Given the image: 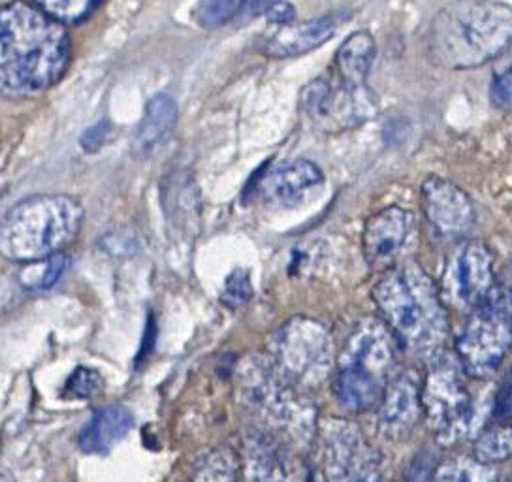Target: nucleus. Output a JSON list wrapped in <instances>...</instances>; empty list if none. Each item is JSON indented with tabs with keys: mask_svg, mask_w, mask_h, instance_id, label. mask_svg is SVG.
I'll return each mask as SVG.
<instances>
[{
	"mask_svg": "<svg viewBox=\"0 0 512 482\" xmlns=\"http://www.w3.org/2000/svg\"><path fill=\"white\" fill-rule=\"evenodd\" d=\"M63 25L36 4L12 2L0 12V89L6 97L31 98L61 80L70 63Z\"/></svg>",
	"mask_w": 512,
	"mask_h": 482,
	"instance_id": "nucleus-1",
	"label": "nucleus"
},
{
	"mask_svg": "<svg viewBox=\"0 0 512 482\" xmlns=\"http://www.w3.org/2000/svg\"><path fill=\"white\" fill-rule=\"evenodd\" d=\"M381 321L403 349L422 358H437L447 341V311L441 292L415 262L386 270L373 287Z\"/></svg>",
	"mask_w": 512,
	"mask_h": 482,
	"instance_id": "nucleus-2",
	"label": "nucleus"
},
{
	"mask_svg": "<svg viewBox=\"0 0 512 482\" xmlns=\"http://www.w3.org/2000/svg\"><path fill=\"white\" fill-rule=\"evenodd\" d=\"M83 206L66 194L31 196L8 209L0 225V253L16 262H40L78 238Z\"/></svg>",
	"mask_w": 512,
	"mask_h": 482,
	"instance_id": "nucleus-3",
	"label": "nucleus"
},
{
	"mask_svg": "<svg viewBox=\"0 0 512 482\" xmlns=\"http://www.w3.org/2000/svg\"><path fill=\"white\" fill-rule=\"evenodd\" d=\"M398 341L381 319L364 317L354 324L337 358L334 394L341 407L364 413L383 402L394 379Z\"/></svg>",
	"mask_w": 512,
	"mask_h": 482,
	"instance_id": "nucleus-4",
	"label": "nucleus"
},
{
	"mask_svg": "<svg viewBox=\"0 0 512 482\" xmlns=\"http://www.w3.org/2000/svg\"><path fill=\"white\" fill-rule=\"evenodd\" d=\"M433 38L448 66L484 65L512 42V8L496 2L458 4L437 17Z\"/></svg>",
	"mask_w": 512,
	"mask_h": 482,
	"instance_id": "nucleus-5",
	"label": "nucleus"
},
{
	"mask_svg": "<svg viewBox=\"0 0 512 482\" xmlns=\"http://www.w3.org/2000/svg\"><path fill=\"white\" fill-rule=\"evenodd\" d=\"M422 407L439 443L456 445L469 439L484 422L480 403L467 388V373L456 356L433 358L422 386Z\"/></svg>",
	"mask_w": 512,
	"mask_h": 482,
	"instance_id": "nucleus-6",
	"label": "nucleus"
},
{
	"mask_svg": "<svg viewBox=\"0 0 512 482\" xmlns=\"http://www.w3.org/2000/svg\"><path fill=\"white\" fill-rule=\"evenodd\" d=\"M270 360L277 373L294 388L320 386L334 368V339L322 322L294 317L272 339Z\"/></svg>",
	"mask_w": 512,
	"mask_h": 482,
	"instance_id": "nucleus-7",
	"label": "nucleus"
},
{
	"mask_svg": "<svg viewBox=\"0 0 512 482\" xmlns=\"http://www.w3.org/2000/svg\"><path fill=\"white\" fill-rule=\"evenodd\" d=\"M241 398L258 415L307 441L315 430V407L260 356L247 360L238 373Z\"/></svg>",
	"mask_w": 512,
	"mask_h": 482,
	"instance_id": "nucleus-8",
	"label": "nucleus"
},
{
	"mask_svg": "<svg viewBox=\"0 0 512 482\" xmlns=\"http://www.w3.org/2000/svg\"><path fill=\"white\" fill-rule=\"evenodd\" d=\"M512 349V306L507 290L494 289L456 339V358L467 375L484 379L503 364Z\"/></svg>",
	"mask_w": 512,
	"mask_h": 482,
	"instance_id": "nucleus-9",
	"label": "nucleus"
},
{
	"mask_svg": "<svg viewBox=\"0 0 512 482\" xmlns=\"http://www.w3.org/2000/svg\"><path fill=\"white\" fill-rule=\"evenodd\" d=\"M377 108V100L366 87H352L337 78L311 81L302 93V110L307 119L322 132L354 129L369 119Z\"/></svg>",
	"mask_w": 512,
	"mask_h": 482,
	"instance_id": "nucleus-10",
	"label": "nucleus"
},
{
	"mask_svg": "<svg viewBox=\"0 0 512 482\" xmlns=\"http://www.w3.org/2000/svg\"><path fill=\"white\" fill-rule=\"evenodd\" d=\"M320 434L324 475L328 482H379V454L369 447L354 424L328 420Z\"/></svg>",
	"mask_w": 512,
	"mask_h": 482,
	"instance_id": "nucleus-11",
	"label": "nucleus"
},
{
	"mask_svg": "<svg viewBox=\"0 0 512 482\" xmlns=\"http://www.w3.org/2000/svg\"><path fill=\"white\" fill-rule=\"evenodd\" d=\"M494 290V255L480 243L460 245L452 257L441 283V298L462 311H475Z\"/></svg>",
	"mask_w": 512,
	"mask_h": 482,
	"instance_id": "nucleus-12",
	"label": "nucleus"
},
{
	"mask_svg": "<svg viewBox=\"0 0 512 482\" xmlns=\"http://www.w3.org/2000/svg\"><path fill=\"white\" fill-rule=\"evenodd\" d=\"M420 202L433 232L443 240H460L475 225V208L467 194L443 177L422 183Z\"/></svg>",
	"mask_w": 512,
	"mask_h": 482,
	"instance_id": "nucleus-13",
	"label": "nucleus"
},
{
	"mask_svg": "<svg viewBox=\"0 0 512 482\" xmlns=\"http://www.w3.org/2000/svg\"><path fill=\"white\" fill-rule=\"evenodd\" d=\"M324 189V174L317 164L292 161L277 166L260 179L258 194L273 209L302 208Z\"/></svg>",
	"mask_w": 512,
	"mask_h": 482,
	"instance_id": "nucleus-14",
	"label": "nucleus"
},
{
	"mask_svg": "<svg viewBox=\"0 0 512 482\" xmlns=\"http://www.w3.org/2000/svg\"><path fill=\"white\" fill-rule=\"evenodd\" d=\"M413 228L415 217L407 209L390 206L373 213L362 232V249L369 266L373 270H390L405 251Z\"/></svg>",
	"mask_w": 512,
	"mask_h": 482,
	"instance_id": "nucleus-15",
	"label": "nucleus"
},
{
	"mask_svg": "<svg viewBox=\"0 0 512 482\" xmlns=\"http://www.w3.org/2000/svg\"><path fill=\"white\" fill-rule=\"evenodd\" d=\"M422 386L424 383L415 370L401 371L390 381L379 411V428L388 439L411 434L424 415Z\"/></svg>",
	"mask_w": 512,
	"mask_h": 482,
	"instance_id": "nucleus-16",
	"label": "nucleus"
},
{
	"mask_svg": "<svg viewBox=\"0 0 512 482\" xmlns=\"http://www.w3.org/2000/svg\"><path fill=\"white\" fill-rule=\"evenodd\" d=\"M245 471L247 482H304L294 454L270 435L247 439Z\"/></svg>",
	"mask_w": 512,
	"mask_h": 482,
	"instance_id": "nucleus-17",
	"label": "nucleus"
},
{
	"mask_svg": "<svg viewBox=\"0 0 512 482\" xmlns=\"http://www.w3.org/2000/svg\"><path fill=\"white\" fill-rule=\"evenodd\" d=\"M336 21L332 17L307 19L302 23H290L279 27L266 40L264 53L273 59H292L300 57L313 49L320 48L336 34Z\"/></svg>",
	"mask_w": 512,
	"mask_h": 482,
	"instance_id": "nucleus-18",
	"label": "nucleus"
},
{
	"mask_svg": "<svg viewBox=\"0 0 512 482\" xmlns=\"http://www.w3.org/2000/svg\"><path fill=\"white\" fill-rule=\"evenodd\" d=\"M177 110L176 100L168 93H159L151 98L145 106L144 117L134 132L132 151L140 159L155 157L164 145L170 142L176 130Z\"/></svg>",
	"mask_w": 512,
	"mask_h": 482,
	"instance_id": "nucleus-19",
	"label": "nucleus"
},
{
	"mask_svg": "<svg viewBox=\"0 0 512 482\" xmlns=\"http://www.w3.org/2000/svg\"><path fill=\"white\" fill-rule=\"evenodd\" d=\"M134 426V417L125 405L110 403L96 409L93 417L81 428L80 449L87 454H106L127 437Z\"/></svg>",
	"mask_w": 512,
	"mask_h": 482,
	"instance_id": "nucleus-20",
	"label": "nucleus"
},
{
	"mask_svg": "<svg viewBox=\"0 0 512 482\" xmlns=\"http://www.w3.org/2000/svg\"><path fill=\"white\" fill-rule=\"evenodd\" d=\"M377 55L375 40L368 31L352 33L337 49V76L352 87H366L371 65Z\"/></svg>",
	"mask_w": 512,
	"mask_h": 482,
	"instance_id": "nucleus-21",
	"label": "nucleus"
},
{
	"mask_svg": "<svg viewBox=\"0 0 512 482\" xmlns=\"http://www.w3.org/2000/svg\"><path fill=\"white\" fill-rule=\"evenodd\" d=\"M473 456L488 466H496L512 458V420H503L482 432L475 441Z\"/></svg>",
	"mask_w": 512,
	"mask_h": 482,
	"instance_id": "nucleus-22",
	"label": "nucleus"
},
{
	"mask_svg": "<svg viewBox=\"0 0 512 482\" xmlns=\"http://www.w3.org/2000/svg\"><path fill=\"white\" fill-rule=\"evenodd\" d=\"M433 482H497V469L475 456H456L439 466Z\"/></svg>",
	"mask_w": 512,
	"mask_h": 482,
	"instance_id": "nucleus-23",
	"label": "nucleus"
},
{
	"mask_svg": "<svg viewBox=\"0 0 512 482\" xmlns=\"http://www.w3.org/2000/svg\"><path fill=\"white\" fill-rule=\"evenodd\" d=\"M68 268V257L64 253H59L55 257L40 260V262H31L19 272V285L27 290H49Z\"/></svg>",
	"mask_w": 512,
	"mask_h": 482,
	"instance_id": "nucleus-24",
	"label": "nucleus"
},
{
	"mask_svg": "<svg viewBox=\"0 0 512 482\" xmlns=\"http://www.w3.org/2000/svg\"><path fill=\"white\" fill-rule=\"evenodd\" d=\"M36 6L46 14L55 19L61 25H74L80 23L85 17L95 12L98 2L91 0H48V2H36Z\"/></svg>",
	"mask_w": 512,
	"mask_h": 482,
	"instance_id": "nucleus-25",
	"label": "nucleus"
},
{
	"mask_svg": "<svg viewBox=\"0 0 512 482\" xmlns=\"http://www.w3.org/2000/svg\"><path fill=\"white\" fill-rule=\"evenodd\" d=\"M243 2L240 0H219V2H200L194 8V21L204 29L223 27L230 19L240 14Z\"/></svg>",
	"mask_w": 512,
	"mask_h": 482,
	"instance_id": "nucleus-26",
	"label": "nucleus"
},
{
	"mask_svg": "<svg viewBox=\"0 0 512 482\" xmlns=\"http://www.w3.org/2000/svg\"><path fill=\"white\" fill-rule=\"evenodd\" d=\"M102 386L104 381L98 371L91 368H78L68 377L63 394L72 400H89V398H95L96 394L102 390Z\"/></svg>",
	"mask_w": 512,
	"mask_h": 482,
	"instance_id": "nucleus-27",
	"label": "nucleus"
},
{
	"mask_svg": "<svg viewBox=\"0 0 512 482\" xmlns=\"http://www.w3.org/2000/svg\"><path fill=\"white\" fill-rule=\"evenodd\" d=\"M251 296H253V285H251V277L245 270H234L228 275L224 283V306L232 309L245 306L251 300Z\"/></svg>",
	"mask_w": 512,
	"mask_h": 482,
	"instance_id": "nucleus-28",
	"label": "nucleus"
},
{
	"mask_svg": "<svg viewBox=\"0 0 512 482\" xmlns=\"http://www.w3.org/2000/svg\"><path fill=\"white\" fill-rule=\"evenodd\" d=\"M234 460L228 454H213L202 464L192 482H234Z\"/></svg>",
	"mask_w": 512,
	"mask_h": 482,
	"instance_id": "nucleus-29",
	"label": "nucleus"
},
{
	"mask_svg": "<svg viewBox=\"0 0 512 482\" xmlns=\"http://www.w3.org/2000/svg\"><path fill=\"white\" fill-rule=\"evenodd\" d=\"M492 100L499 110L512 112V61L497 72L492 83Z\"/></svg>",
	"mask_w": 512,
	"mask_h": 482,
	"instance_id": "nucleus-30",
	"label": "nucleus"
},
{
	"mask_svg": "<svg viewBox=\"0 0 512 482\" xmlns=\"http://www.w3.org/2000/svg\"><path fill=\"white\" fill-rule=\"evenodd\" d=\"M110 121L102 119L100 123H96L95 127L85 130L81 136V145L87 153H95L102 145L106 144V138L110 134Z\"/></svg>",
	"mask_w": 512,
	"mask_h": 482,
	"instance_id": "nucleus-31",
	"label": "nucleus"
},
{
	"mask_svg": "<svg viewBox=\"0 0 512 482\" xmlns=\"http://www.w3.org/2000/svg\"><path fill=\"white\" fill-rule=\"evenodd\" d=\"M264 16H266V19H268L270 23H275V25H279V27H285V25L294 23L296 10H294V6L288 4V2H272V6L268 8V12H266Z\"/></svg>",
	"mask_w": 512,
	"mask_h": 482,
	"instance_id": "nucleus-32",
	"label": "nucleus"
},
{
	"mask_svg": "<svg viewBox=\"0 0 512 482\" xmlns=\"http://www.w3.org/2000/svg\"><path fill=\"white\" fill-rule=\"evenodd\" d=\"M496 407L499 417L503 420H512V366L505 383H503V388L497 396Z\"/></svg>",
	"mask_w": 512,
	"mask_h": 482,
	"instance_id": "nucleus-33",
	"label": "nucleus"
},
{
	"mask_svg": "<svg viewBox=\"0 0 512 482\" xmlns=\"http://www.w3.org/2000/svg\"><path fill=\"white\" fill-rule=\"evenodd\" d=\"M507 296H509L512 306V264L511 268H509V275H507Z\"/></svg>",
	"mask_w": 512,
	"mask_h": 482,
	"instance_id": "nucleus-34",
	"label": "nucleus"
}]
</instances>
